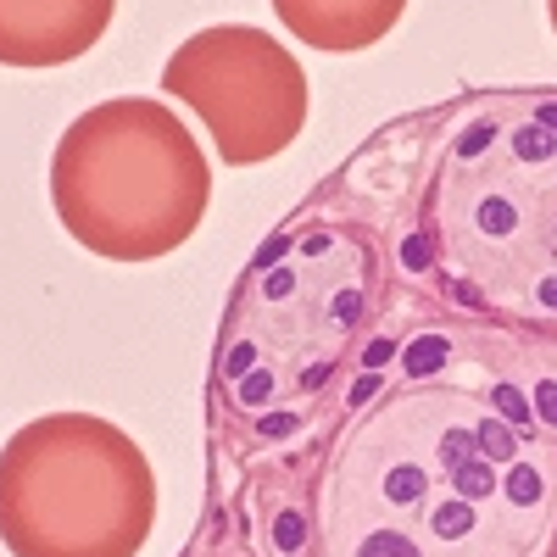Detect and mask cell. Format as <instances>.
Here are the masks:
<instances>
[{
  "label": "cell",
  "mask_w": 557,
  "mask_h": 557,
  "mask_svg": "<svg viewBox=\"0 0 557 557\" xmlns=\"http://www.w3.org/2000/svg\"><path fill=\"white\" fill-rule=\"evenodd\" d=\"M391 251L446 312L557 330V89H485L446 107Z\"/></svg>",
  "instance_id": "cell-2"
},
{
  "label": "cell",
  "mask_w": 557,
  "mask_h": 557,
  "mask_svg": "<svg viewBox=\"0 0 557 557\" xmlns=\"http://www.w3.org/2000/svg\"><path fill=\"white\" fill-rule=\"evenodd\" d=\"M212 168L196 134L151 96H117L67 123L51 157L62 228L107 262H157L201 228Z\"/></svg>",
  "instance_id": "cell-4"
},
{
  "label": "cell",
  "mask_w": 557,
  "mask_h": 557,
  "mask_svg": "<svg viewBox=\"0 0 557 557\" xmlns=\"http://www.w3.org/2000/svg\"><path fill=\"white\" fill-rule=\"evenodd\" d=\"M157 469L112 418L45 412L0 446V546L12 557H139Z\"/></svg>",
  "instance_id": "cell-5"
},
{
  "label": "cell",
  "mask_w": 557,
  "mask_h": 557,
  "mask_svg": "<svg viewBox=\"0 0 557 557\" xmlns=\"http://www.w3.org/2000/svg\"><path fill=\"white\" fill-rule=\"evenodd\" d=\"M162 89L201 112L228 168H257L290 151L307 128V73L268 28L218 23L178 45L162 67Z\"/></svg>",
  "instance_id": "cell-6"
},
{
  "label": "cell",
  "mask_w": 557,
  "mask_h": 557,
  "mask_svg": "<svg viewBox=\"0 0 557 557\" xmlns=\"http://www.w3.org/2000/svg\"><path fill=\"white\" fill-rule=\"evenodd\" d=\"M391 240L351 218H301L251 257L212 351V435L273 457L330 435L335 407L380 335Z\"/></svg>",
  "instance_id": "cell-3"
},
{
  "label": "cell",
  "mask_w": 557,
  "mask_h": 557,
  "mask_svg": "<svg viewBox=\"0 0 557 557\" xmlns=\"http://www.w3.org/2000/svg\"><path fill=\"white\" fill-rule=\"evenodd\" d=\"M546 17H552V34H557V0H546Z\"/></svg>",
  "instance_id": "cell-9"
},
{
  "label": "cell",
  "mask_w": 557,
  "mask_h": 557,
  "mask_svg": "<svg viewBox=\"0 0 557 557\" xmlns=\"http://www.w3.org/2000/svg\"><path fill=\"white\" fill-rule=\"evenodd\" d=\"M307 557H557V330H380L323 435Z\"/></svg>",
  "instance_id": "cell-1"
},
{
  "label": "cell",
  "mask_w": 557,
  "mask_h": 557,
  "mask_svg": "<svg viewBox=\"0 0 557 557\" xmlns=\"http://www.w3.org/2000/svg\"><path fill=\"white\" fill-rule=\"evenodd\" d=\"M273 12L312 51H368L401 23L407 0H273Z\"/></svg>",
  "instance_id": "cell-8"
},
{
  "label": "cell",
  "mask_w": 557,
  "mask_h": 557,
  "mask_svg": "<svg viewBox=\"0 0 557 557\" xmlns=\"http://www.w3.org/2000/svg\"><path fill=\"white\" fill-rule=\"evenodd\" d=\"M117 0H0V67H67L96 51Z\"/></svg>",
  "instance_id": "cell-7"
}]
</instances>
